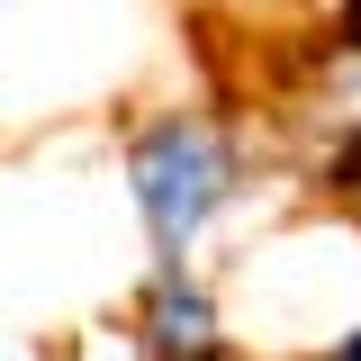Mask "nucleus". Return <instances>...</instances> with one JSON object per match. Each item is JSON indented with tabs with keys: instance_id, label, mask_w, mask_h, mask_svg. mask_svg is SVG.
Wrapping results in <instances>:
<instances>
[{
	"instance_id": "nucleus-4",
	"label": "nucleus",
	"mask_w": 361,
	"mask_h": 361,
	"mask_svg": "<svg viewBox=\"0 0 361 361\" xmlns=\"http://www.w3.org/2000/svg\"><path fill=\"white\" fill-rule=\"evenodd\" d=\"M208 9H235V18H262V9H280V0H208Z\"/></svg>"
},
{
	"instance_id": "nucleus-1",
	"label": "nucleus",
	"mask_w": 361,
	"mask_h": 361,
	"mask_svg": "<svg viewBox=\"0 0 361 361\" xmlns=\"http://www.w3.org/2000/svg\"><path fill=\"white\" fill-rule=\"evenodd\" d=\"M118 172H127L145 253L163 271H180V262H199V244L217 235V217L253 190V154H244V135L226 127L217 109H154L127 135Z\"/></svg>"
},
{
	"instance_id": "nucleus-2",
	"label": "nucleus",
	"mask_w": 361,
	"mask_h": 361,
	"mask_svg": "<svg viewBox=\"0 0 361 361\" xmlns=\"http://www.w3.org/2000/svg\"><path fill=\"white\" fill-rule=\"evenodd\" d=\"M135 353L145 361H199V353H226V307L217 289L199 280V262L163 271L145 280V307H135Z\"/></svg>"
},
{
	"instance_id": "nucleus-3",
	"label": "nucleus",
	"mask_w": 361,
	"mask_h": 361,
	"mask_svg": "<svg viewBox=\"0 0 361 361\" xmlns=\"http://www.w3.org/2000/svg\"><path fill=\"white\" fill-rule=\"evenodd\" d=\"M316 361H361V316L343 325V334H325V343H316Z\"/></svg>"
},
{
	"instance_id": "nucleus-5",
	"label": "nucleus",
	"mask_w": 361,
	"mask_h": 361,
	"mask_svg": "<svg viewBox=\"0 0 361 361\" xmlns=\"http://www.w3.org/2000/svg\"><path fill=\"white\" fill-rule=\"evenodd\" d=\"M199 361H262V353H235V343H226V353H199Z\"/></svg>"
}]
</instances>
